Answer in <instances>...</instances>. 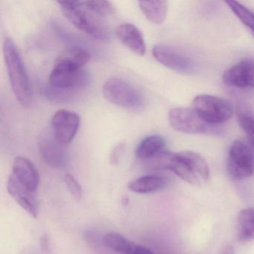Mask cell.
I'll return each mask as SVG.
<instances>
[{"label":"cell","mask_w":254,"mask_h":254,"mask_svg":"<svg viewBox=\"0 0 254 254\" xmlns=\"http://www.w3.org/2000/svg\"><path fill=\"white\" fill-rule=\"evenodd\" d=\"M226 85L237 88L254 87V59H242L224 72L222 77Z\"/></svg>","instance_id":"30bf717a"},{"label":"cell","mask_w":254,"mask_h":254,"mask_svg":"<svg viewBox=\"0 0 254 254\" xmlns=\"http://www.w3.org/2000/svg\"><path fill=\"white\" fill-rule=\"evenodd\" d=\"M87 75L82 69H75L64 65L55 64L50 75V83L61 90H69L84 85Z\"/></svg>","instance_id":"8fae6325"},{"label":"cell","mask_w":254,"mask_h":254,"mask_svg":"<svg viewBox=\"0 0 254 254\" xmlns=\"http://www.w3.org/2000/svg\"><path fill=\"white\" fill-rule=\"evenodd\" d=\"M139 8L145 17L154 24H161L167 16V1H139Z\"/></svg>","instance_id":"e0dca14e"},{"label":"cell","mask_w":254,"mask_h":254,"mask_svg":"<svg viewBox=\"0 0 254 254\" xmlns=\"http://www.w3.org/2000/svg\"><path fill=\"white\" fill-rule=\"evenodd\" d=\"M172 153L163 152L145 160V166L149 170H165L169 169L172 162Z\"/></svg>","instance_id":"cb8c5ba5"},{"label":"cell","mask_w":254,"mask_h":254,"mask_svg":"<svg viewBox=\"0 0 254 254\" xmlns=\"http://www.w3.org/2000/svg\"><path fill=\"white\" fill-rule=\"evenodd\" d=\"M219 254H234V248L232 245H226L222 248Z\"/></svg>","instance_id":"f1b7e54d"},{"label":"cell","mask_w":254,"mask_h":254,"mask_svg":"<svg viewBox=\"0 0 254 254\" xmlns=\"http://www.w3.org/2000/svg\"><path fill=\"white\" fill-rule=\"evenodd\" d=\"M226 3L240 21L251 30L254 36V11L236 1L228 0Z\"/></svg>","instance_id":"7402d4cb"},{"label":"cell","mask_w":254,"mask_h":254,"mask_svg":"<svg viewBox=\"0 0 254 254\" xmlns=\"http://www.w3.org/2000/svg\"><path fill=\"white\" fill-rule=\"evenodd\" d=\"M116 35L122 44L138 56L146 53V45L143 35L139 29L130 23H122L117 27Z\"/></svg>","instance_id":"9a60e30c"},{"label":"cell","mask_w":254,"mask_h":254,"mask_svg":"<svg viewBox=\"0 0 254 254\" xmlns=\"http://www.w3.org/2000/svg\"><path fill=\"white\" fill-rule=\"evenodd\" d=\"M62 14L77 29L99 41H108L110 33L107 28L95 18L81 1H59Z\"/></svg>","instance_id":"7a4b0ae2"},{"label":"cell","mask_w":254,"mask_h":254,"mask_svg":"<svg viewBox=\"0 0 254 254\" xmlns=\"http://www.w3.org/2000/svg\"><path fill=\"white\" fill-rule=\"evenodd\" d=\"M192 109L208 125L225 123L231 118L233 108L230 102L211 95H199L194 98Z\"/></svg>","instance_id":"5b68a950"},{"label":"cell","mask_w":254,"mask_h":254,"mask_svg":"<svg viewBox=\"0 0 254 254\" xmlns=\"http://www.w3.org/2000/svg\"><path fill=\"white\" fill-rule=\"evenodd\" d=\"M64 182L71 196L76 201H80L82 197V189L79 183L72 175L66 174L64 176Z\"/></svg>","instance_id":"d4e9b609"},{"label":"cell","mask_w":254,"mask_h":254,"mask_svg":"<svg viewBox=\"0 0 254 254\" xmlns=\"http://www.w3.org/2000/svg\"><path fill=\"white\" fill-rule=\"evenodd\" d=\"M166 185L165 178L157 175H145L128 184L129 189L133 192L147 194L155 192L164 188Z\"/></svg>","instance_id":"d6986e66"},{"label":"cell","mask_w":254,"mask_h":254,"mask_svg":"<svg viewBox=\"0 0 254 254\" xmlns=\"http://www.w3.org/2000/svg\"><path fill=\"white\" fill-rule=\"evenodd\" d=\"M171 126L178 131L186 133H203L208 130V126L193 109L173 108L169 113Z\"/></svg>","instance_id":"9c48e42d"},{"label":"cell","mask_w":254,"mask_h":254,"mask_svg":"<svg viewBox=\"0 0 254 254\" xmlns=\"http://www.w3.org/2000/svg\"><path fill=\"white\" fill-rule=\"evenodd\" d=\"M123 146H124V145H123V144H120V145H117V146L115 147L114 149L113 150L111 157H110V163H111V164L115 165L118 163L120 154H122V151H123Z\"/></svg>","instance_id":"4316f807"},{"label":"cell","mask_w":254,"mask_h":254,"mask_svg":"<svg viewBox=\"0 0 254 254\" xmlns=\"http://www.w3.org/2000/svg\"><path fill=\"white\" fill-rule=\"evenodd\" d=\"M152 55L163 66L180 73H190L194 70V62L181 50L168 44L154 46Z\"/></svg>","instance_id":"52a82bcc"},{"label":"cell","mask_w":254,"mask_h":254,"mask_svg":"<svg viewBox=\"0 0 254 254\" xmlns=\"http://www.w3.org/2000/svg\"><path fill=\"white\" fill-rule=\"evenodd\" d=\"M90 53L81 47H72L65 50L56 59L55 64L64 65L75 69H81L90 61Z\"/></svg>","instance_id":"2e32d148"},{"label":"cell","mask_w":254,"mask_h":254,"mask_svg":"<svg viewBox=\"0 0 254 254\" xmlns=\"http://www.w3.org/2000/svg\"><path fill=\"white\" fill-rule=\"evenodd\" d=\"M169 170L189 184L200 186L209 178V169L206 160L197 153L184 151L174 154Z\"/></svg>","instance_id":"3957f363"},{"label":"cell","mask_w":254,"mask_h":254,"mask_svg":"<svg viewBox=\"0 0 254 254\" xmlns=\"http://www.w3.org/2000/svg\"><path fill=\"white\" fill-rule=\"evenodd\" d=\"M103 242L105 246L110 249L123 254H130L136 247V245L131 241L123 235L114 232L107 233L104 236Z\"/></svg>","instance_id":"44dd1931"},{"label":"cell","mask_w":254,"mask_h":254,"mask_svg":"<svg viewBox=\"0 0 254 254\" xmlns=\"http://www.w3.org/2000/svg\"><path fill=\"white\" fill-rule=\"evenodd\" d=\"M81 125V118L76 113L68 110H59L52 120L53 134L56 140L63 145L73 140Z\"/></svg>","instance_id":"ba28073f"},{"label":"cell","mask_w":254,"mask_h":254,"mask_svg":"<svg viewBox=\"0 0 254 254\" xmlns=\"http://www.w3.org/2000/svg\"><path fill=\"white\" fill-rule=\"evenodd\" d=\"M128 254H156L155 253L153 252L151 250L145 247L139 246V245H136L134 249L133 250L132 252Z\"/></svg>","instance_id":"83f0119b"},{"label":"cell","mask_w":254,"mask_h":254,"mask_svg":"<svg viewBox=\"0 0 254 254\" xmlns=\"http://www.w3.org/2000/svg\"><path fill=\"white\" fill-rule=\"evenodd\" d=\"M3 56L8 78L15 97L20 105L29 107L32 102V93L29 76L17 46L11 38H5Z\"/></svg>","instance_id":"6da1fadb"},{"label":"cell","mask_w":254,"mask_h":254,"mask_svg":"<svg viewBox=\"0 0 254 254\" xmlns=\"http://www.w3.org/2000/svg\"><path fill=\"white\" fill-rule=\"evenodd\" d=\"M237 224L238 235L240 240H254V207L242 209L238 216Z\"/></svg>","instance_id":"ffe728a7"},{"label":"cell","mask_w":254,"mask_h":254,"mask_svg":"<svg viewBox=\"0 0 254 254\" xmlns=\"http://www.w3.org/2000/svg\"><path fill=\"white\" fill-rule=\"evenodd\" d=\"M38 145L41 157L47 164L55 168H62L66 165L67 156L64 145L59 143L53 134L43 132Z\"/></svg>","instance_id":"4fadbf2b"},{"label":"cell","mask_w":254,"mask_h":254,"mask_svg":"<svg viewBox=\"0 0 254 254\" xmlns=\"http://www.w3.org/2000/svg\"><path fill=\"white\" fill-rule=\"evenodd\" d=\"M102 93L108 102L130 111H139L145 105L142 93L123 78H111L107 80L102 87Z\"/></svg>","instance_id":"277c9868"},{"label":"cell","mask_w":254,"mask_h":254,"mask_svg":"<svg viewBox=\"0 0 254 254\" xmlns=\"http://www.w3.org/2000/svg\"><path fill=\"white\" fill-rule=\"evenodd\" d=\"M166 140L160 135H151L141 141L136 149V156L142 160L151 158L163 152Z\"/></svg>","instance_id":"ac0fdd59"},{"label":"cell","mask_w":254,"mask_h":254,"mask_svg":"<svg viewBox=\"0 0 254 254\" xmlns=\"http://www.w3.org/2000/svg\"><path fill=\"white\" fill-rule=\"evenodd\" d=\"M21 254H43L38 250L33 249V248H29V249L25 250Z\"/></svg>","instance_id":"f546056e"},{"label":"cell","mask_w":254,"mask_h":254,"mask_svg":"<svg viewBox=\"0 0 254 254\" xmlns=\"http://www.w3.org/2000/svg\"><path fill=\"white\" fill-rule=\"evenodd\" d=\"M227 172L235 180L249 178L254 172V156L249 147L236 140L230 147L227 163Z\"/></svg>","instance_id":"8992f818"},{"label":"cell","mask_w":254,"mask_h":254,"mask_svg":"<svg viewBox=\"0 0 254 254\" xmlns=\"http://www.w3.org/2000/svg\"><path fill=\"white\" fill-rule=\"evenodd\" d=\"M239 123L254 146V119L249 116L241 115L239 117Z\"/></svg>","instance_id":"484cf974"},{"label":"cell","mask_w":254,"mask_h":254,"mask_svg":"<svg viewBox=\"0 0 254 254\" xmlns=\"http://www.w3.org/2000/svg\"><path fill=\"white\" fill-rule=\"evenodd\" d=\"M83 6L96 15L108 17L115 12V8L109 1H83Z\"/></svg>","instance_id":"603a6c76"},{"label":"cell","mask_w":254,"mask_h":254,"mask_svg":"<svg viewBox=\"0 0 254 254\" xmlns=\"http://www.w3.org/2000/svg\"><path fill=\"white\" fill-rule=\"evenodd\" d=\"M7 190L10 195L23 209L33 218H38L39 214V203L37 197V191H31L26 188L17 181L12 174L8 178Z\"/></svg>","instance_id":"7c38bea8"},{"label":"cell","mask_w":254,"mask_h":254,"mask_svg":"<svg viewBox=\"0 0 254 254\" xmlns=\"http://www.w3.org/2000/svg\"><path fill=\"white\" fill-rule=\"evenodd\" d=\"M12 169V175L20 184L31 191H37L40 184V175L31 160L26 157H16Z\"/></svg>","instance_id":"5bb4252c"}]
</instances>
